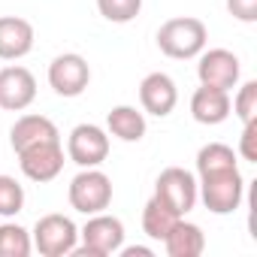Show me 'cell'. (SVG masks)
Masks as SVG:
<instances>
[{
	"label": "cell",
	"instance_id": "13",
	"mask_svg": "<svg viewBox=\"0 0 257 257\" xmlns=\"http://www.w3.org/2000/svg\"><path fill=\"white\" fill-rule=\"evenodd\" d=\"M34 49V25L22 16H0V61H19Z\"/></svg>",
	"mask_w": 257,
	"mask_h": 257
},
{
	"label": "cell",
	"instance_id": "20",
	"mask_svg": "<svg viewBox=\"0 0 257 257\" xmlns=\"http://www.w3.org/2000/svg\"><path fill=\"white\" fill-rule=\"evenodd\" d=\"M25 209V188L16 176H0V218H16Z\"/></svg>",
	"mask_w": 257,
	"mask_h": 257
},
{
	"label": "cell",
	"instance_id": "11",
	"mask_svg": "<svg viewBox=\"0 0 257 257\" xmlns=\"http://www.w3.org/2000/svg\"><path fill=\"white\" fill-rule=\"evenodd\" d=\"M37 100V79L28 67H4L0 70V109L25 112Z\"/></svg>",
	"mask_w": 257,
	"mask_h": 257
},
{
	"label": "cell",
	"instance_id": "1",
	"mask_svg": "<svg viewBox=\"0 0 257 257\" xmlns=\"http://www.w3.org/2000/svg\"><path fill=\"white\" fill-rule=\"evenodd\" d=\"M197 176H200L197 179V194H200L203 206L212 215H233L242 206V200H245V179L239 173V164L203 170Z\"/></svg>",
	"mask_w": 257,
	"mask_h": 257
},
{
	"label": "cell",
	"instance_id": "15",
	"mask_svg": "<svg viewBox=\"0 0 257 257\" xmlns=\"http://www.w3.org/2000/svg\"><path fill=\"white\" fill-rule=\"evenodd\" d=\"M49 140H61V131H58V124L46 115H22L16 124H13V131H10V146L13 152H22L28 146H37V143H49Z\"/></svg>",
	"mask_w": 257,
	"mask_h": 257
},
{
	"label": "cell",
	"instance_id": "7",
	"mask_svg": "<svg viewBox=\"0 0 257 257\" xmlns=\"http://www.w3.org/2000/svg\"><path fill=\"white\" fill-rule=\"evenodd\" d=\"M239 76H242V64L230 49H203L197 55V79H200V85L230 91V88L239 85Z\"/></svg>",
	"mask_w": 257,
	"mask_h": 257
},
{
	"label": "cell",
	"instance_id": "9",
	"mask_svg": "<svg viewBox=\"0 0 257 257\" xmlns=\"http://www.w3.org/2000/svg\"><path fill=\"white\" fill-rule=\"evenodd\" d=\"M67 158L76 167H100L109 158V134L97 124H76L67 137Z\"/></svg>",
	"mask_w": 257,
	"mask_h": 257
},
{
	"label": "cell",
	"instance_id": "6",
	"mask_svg": "<svg viewBox=\"0 0 257 257\" xmlns=\"http://www.w3.org/2000/svg\"><path fill=\"white\" fill-rule=\"evenodd\" d=\"M155 200H161L170 212H176L179 218H185L197 206V200H200L194 173H188L182 167H167L158 176V182H155Z\"/></svg>",
	"mask_w": 257,
	"mask_h": 257
},
{
	"label": "cell",
	"instance_id": "4",
	"mask_svg": "<svg viewBox=\"0 0 257 257\" xmlns=\"http://www.w3.org/2000/svg\"><path fill=\"white\" fill-rule=\"evenodd\" d=\"M31 242L43 257H64V254H73V248L79 245V227L70 215L52 212L34 224Z\"/></svg>",
	"mask_w": 257,
	"mask_h": 257
},
{
	"label": "cell",
	"instance_id": "5",
	"mask_svg": "<svg viewBox=\"0 0 257 257\" xmlns=\"http://www.w3.org/2000/svg\"><path fill=\"white\" fill-rule=\"evenodd\" d=\"M67 197H70V206L82 215L106 212L112 206V179L97 167H85L79 176H73Z\"/></svg>",
	"mask_w": 257,
	"mask_h": 257
},
{
	"label": "cell",
	"instance_id": "16",
	"mask_svg": "<svg viewBox=\"0 0 257 257\" xmlns=\"http://www.w3.org/2000/svg\"><path fill=\"white\" fill-rule=\"evenodd\" d=\"M164 248L170 257H200L206 251V236H203V227L194 224V221H185L179 218L173 224V230L164 236Z\"/></svg>",
	"mask_w": 257,
	"mask_h": 257
},
{
	"label": "cell",
	"instance_id": "21",
	"mask_svg": "<svg viewBox=\"0 0 257 257\" xmlns=\"http://www.w3.org/2000/svg\"><path fill=\"white\" fill-rule=\"evenodd\" d=\"M97 10L106 22L112 25H127L134 22L143 10V0H97Z\"/></svg>",
	"mask_w": 257,
	"mask_h": 257
},
{
	"label": "cell",
	"instance_id": "17",
	"mask_svg": "<svg viewBox=\"0 0 257 257\" xmlns=\"http://www.w3.org/2000/svg\"><path fill=\"white\" fill-rule=\"evenodd\" d=\"M106 134L121 143H140L146 137V115L137 106H112L106 115Z\"/></svg>",
	"mask_w": 257,
	"mask_h": 257
},
{
	"label": "cell",
	"instance_id": "3",
	"mask_svg": "<svg viewBox=\"0 0 257 257\" xmlns=\"http://www.w3.org/2000/svg\"><path fill=\"white\" fill-rule=\"evenodd\" d=\"M79 242L82 245L73 248V254H79V257H109V254H118V248L124 245V224H121V218L106 215V212L88 215L85 227L79 230Z\"/></svg>",
	"mask_w": 257,
	"mask_h": 257
},
{
	"label": "cell",
	"instance_id": "23",
	"mask_svg": "<svg viewBox=\"0 0 257 257\" xmlns=\"http://www.w3.org/2000/svg\"><path fill=\"white\" fill-rule=\"evenodd\" d=\"M236 158H242V161H248V164H257V121H248V124L242 127Z\"/></svg>",
	"mask_w": 257,
	"mask_h": 257
},
{
	"label": "cell",
	"instance_id": "24",
	"mask_svg": "<svg viewBox=\"0 0 257 257\" xmlns=\"http://www.w3.org/2000/svg\"><path fill=\"white\" fill-rule=\"evenodd\" d=\"M227 13L242 25H254L257 22V0H227Z\"/></svg>",
	"mask_w": 257,
	"mask_h": 257
},
{
	"label": "cell",
	"instance_id": "18",
	"mask_svg": "<svg viewBox=\"0 0 257 257\" xmlns=\"http://www.w3.org/2000/svg\"><path fill=\"white\" fill-rule=\"evenodd\" d=\"M179 221V215L176 212H170L161 200H149L146 203V209H143V233L149 236V239H155V242H164V236L173 230V224Z\"/></svg>",
	"mask_w": 257,
	"mask_h": 257
},
{
	"label": "cell",
	"instance_id": "12",
	"mask_svg": "<svg viewBox=\"0 0 257 257\" xmlns=\"http://www.w3.org/2000/svg\"><path fill=\"white\" fill-rule=\"evenodd\" d=\"M140 103H143V112H149L155 118H167L179 103V88H176L173 76L149 73L140 82Z\"/></svg>",
	"mask_w": 257,
	"mask_h": 257
},
{
	"label": "cell",
	"instance_id": "19",
	"mask_svg": "<svg viewBox=\"0 0 257 257\" xmlns=\"http://www.w3.org/2000/svg\"><path fill=\"white\" fill-rule=\"evenodd\" d=\"M31 251H34V242L22 224L16 221L0 224V257H28Z\"/></svg>",
	"mask_w": 257,
	"mask_h": 257
},
{
	"label": "cell",
	"instance_id": "25",
	"mask_svg": "<svg viewBox=\"0 0 257 257\" xmlns=\"http://www.w3.org/2000/svg\"><path fill=\"white\" fill-rule=\"evenodd\" d=\"M118 254H121V257H152L155 251H152V248H143V245H131V248H124V245H121Z\"/></svg>",
	"mask_w": 257,
	"mask_h": 257
},
{
	"label": "cell",
	"instance_id": "2",
	"mask_svg": "<svg viewBox=\"0 0 257 257\" xmlns=\"http://www.w3.org/2000/svg\"><path fill=\"white\" fill-rule=\"evenodd\" d=\"M209 43V31L194 16H179L161 25L158 31V49L173 61H191L197 58Z\"/></svg>",
	"mask_w": 257,
	"mask_h": 257
},
{
	"label": "cell",
	"instance_id": "8",
	"mask_svg": "<svg viewBox=\"0 0 257 257\" xmlns=\"http://www.w3.org/2000/svg\"><path fill=\"white\" fill-rule=\"evenodd\" d=\"M16 155H19L22 173L31 182H37V185H46V182L58 179L61 170H64V146H61V140H49V143L28 146V149H22Z\"/></svg>",
	"mask_w": 257,
	"mask_h": 257
},
{
	"label": "cell",
	"instance_id": "22",
	"mask_svg": "<svg viewBox=\"0 0 257 257\" xmlns=\"http://www.w3.org/2000/svg\"><path fill=\"white\" fill-rule=\"evenodd\" d=\"M230 112H236V118H239L242 124L257 121V82H254V79H248V82L239 85L236 97L230 100Z\"/></svg>",
	"mask_w": 257,
	"mask_h": 257
},
{
	"label": "cell",
	"instance_id": "10",
	"mask_svg": "<svg viewBox=\"0 0 257 257\" xmlns=\"http://www.w3.org/2000/svg\"><path fill=\"white\" fill-rule=\"evenodd\" d=\"M49 85L58 97H79L91 85V67L82 55L64 52L49 64Z\"/></svg>",
	"mask_w": 257,
	"mask_h": 257
},
{
	"label": "cell",
	"instance_id": "14",
	"mask_svg": "<svg viewBox=\"0 0 257 257\" xmlns=\"http://www.w3.org/2000/svg\"><path fill=\"white\" fill-rule=\"evenodd\" d=\"M191 115H194L197 124H206V127H215V124L227 121L230 118V91L200 85L191 97Z\"/></svg>",
	"mask_w": 257,
	"mask_h": 257
}]
</instances>
